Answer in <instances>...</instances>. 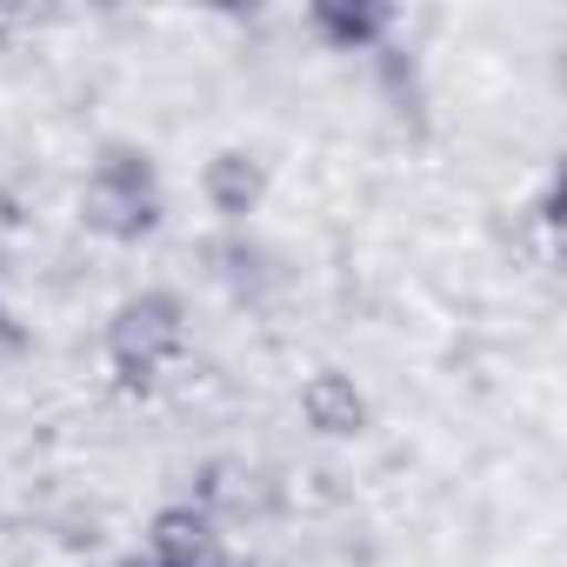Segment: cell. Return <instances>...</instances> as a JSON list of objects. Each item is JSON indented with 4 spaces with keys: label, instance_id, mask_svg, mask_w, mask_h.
Listing matches in <instances>:
<instances>
[{
    "label": "cell",
    "instance_id": "cell-6",
    "mask_svg": "<svg viewBox=\"0 0 567 567\" xmlns=\"http://www.w3.org/2000/svg\"><path fill=\"white\" fill-rule=\"evenodd\" d=\"M315 28L341 54H361V48H374L394 28V8H381V0H315Z\"/></svg>",
    "mask_w": 567,
    "mask_h": 567
},
{
    "label": "cell",
    "instance_id": "cell-1",
    "mask_svg": "<svg viewBox=\"0 0 567 567\" xmlns=\"http://www.w3.org/2000/svg\"><path fill=\"white\" fill-rule=\"evenodd\" d=\"M181 354H187V308L174 295L147 288V295H127L114 308V321H107V361H114L121 388L147 394Z\"/></svg>",
    "mask_w": 567,
    "mask_h": 567
},
{
    "label": "cell",
    "instance_id": "cell-2",
    "mask_svg": "<svg viewBox=\"0 0 567 567\" xmlns=\"http://www.w3.org/2000/svg\"><path fill=\"white\" fill-rule=\"evenodd\" d=\"M87 220L114 240H141L161 220V174L147 147H101L87 174Z\"/></svg>",
    "mask_w": 567,
    "mask_h": 567
},
{
    "label": "cell",
    "instance_id": "cell-3",
    "mask_svg": "<svg viewBox=\"0 0 567 567\" xmlns=\"http://www.w3.org/2000/svg\"><path fill=\"white\" fill-rule=\"evenodd\" d=\"M147 567H234V554H227L220 520L181 501L147 520Z\"/></svg>",
    "mask_w": 567,
    "mask_h": 567
},
{
    "label": "cell",
    "instance_id": "cell-5",
    "mask_svg": "<svg viewBox=\"0 0 567 567\" xmlns=\"http://www.w3.org/2000/svg\"><path fill=\"white\" fill-rule=\"evenodd\" d=\"M301 421H308L315 434H328V441H354V434H368L374 408H368V394L354 388V374L321 368V374L301 381Z\"/></svg>",
    "mask_w": 567,
    "mask_h": 567
},
{
    "label": "cell",
    "instance_id": "cell-4",
    "mask_svg": "<svg viewBox=\"0 0 567 567\" xmlns=\"http://www.w3.org/2000/svg\"><path fill=\"white\" fill-rule=\"evenodd\" d=\"M200 194H207V207L220 214V220H254L260 214V200H267V161L260 154H247V147H220L207 167H200Z\"/></svg>",
    "mask_w": 567,
    "mask_h": 567
}]
</instances>
